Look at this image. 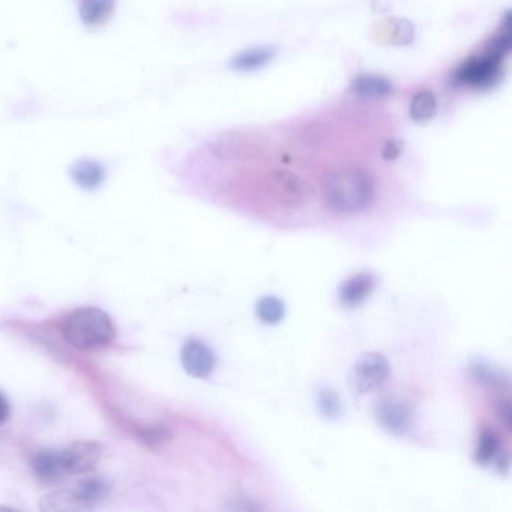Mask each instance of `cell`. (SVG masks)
<instances>
[{"instance_id":"6da1fadb","label":"cell","mask_w":512,"mask_h":512,"mask_svg":"<svg viewBox=\"0 0 512 512\" xmlns=\"http://www.w3.org/2000/svg\"><path fill=\"white\" fill-rule=\"evenodd\" d=\"M322 194L325 205L335 214H359L373 203L376 184L364 167L341 166L326 173Z\"/></svg>"},{"instance_id":"7a4b0ae2","label":"cell","mask_w":512,"mask_h":512,"mask_svg":"<svg viewBox=\"0 0 512 512\" xmlns=\"http://www.w3.org/2000/svg\"><path fill=\"white\" fill-rule=\"evenodd\" d=\"M62 334L77 349L97 350L115 341L116 328L109 314L100 308L83 307L65 317Z\"/></svg>"},{"instance_id":"3957f363","label":"cell","mask_w":512,"mask_h":512,"mask_svg":"<svg viewBox=\"0 0 512 512\" xmlns=\"http://www.w3.org/2000/svg\"><path fill=\"white\" fill-rule=\"evenodd\" d=\"M511 49V19L506 17L503 32L493 41L490 50L478 58L469 59L455 73V80L460 85L472 88H484L496 82L500 73L503 56Z\"/></svg>"},{"instance_id":"277c9868","label":"cell","mask_w":512,"mask_h":512,"mask_svg":"<svg viewBox=\"0 0 512 512\" xmlns=\"http://www.w3.org/2000/svg\"><path fill=\"white\" fill-rule=\"evenodd\" d=\"M269 194L284 208L296 209L310 205L316 197V190L307 179L289 170H274L268 176Z\"/></svg>"},{"instance_id":"5b68a950","label":"cell","mask_w":512,"mask_h":512,"mask_svg":"<svg viewBox=\"0 0 512 512\" xmlns=\"http://www.w3.org/2000/svg\"><path fill=\"white\" fill-rule=\"evenodd\" d=\"M391 367L382 353H364L349 373V388L353 394L364 395L379 388L389 377Z\"/></svg>"},{"instance_id":"8992f818","label":"cell","mask_w":512,"mask_h":512,"mask_svg":"<svg viewBox=\"0 0 512 512\" xmlns=\"http://www.w3.org/2000/svg\"><path fill=\"white\" fill-rule=\"evenodd\" d=\"M374 418L383 430L401 436L412 428L415 413L412 404L404 398L398 395H383L374 406Z\"/></svg>"},{"instance_id":"52a82bcc","label":"cell","mask_w":512,"mask_h":512,"mask_svg":"<svg viewBox=\"0 0 512 512\" xmlns=\"http://www.w3.org/2000/svg\"><path fill=\"white\" fill-rule=\"evenodd\" d=\"M61 452L68 476L86 475L103 460L104 446L95 440H79L61 449Z\"/></svg>"},{"instance_id":"ba28073f","label":"cell","mask_w":512,"mask_h":512,"mask_svg":"<svg viewBox=\"0 0 512 512\" xmlns=\"http://www.w3.org/2000/svg\"><path fill=\"white\" fill-rule=\"evenodd\" d=\"M181 361L184 370L197 379L208 377L215 368L214 352L199 340H188L184 344Z\"/></svg>"},{"instance_id":"9c48e42d","label":"cell","mask_w":512,"mask_h":512,"mask_svg":"<svg viewBox=\"0 0 512 512\" xmlns=\"http://www.w3.org/2000/svg\"><path fill=\"white\" fill-rule=\"evenodd\" d=\"M35 476L44 484H59L68 478L61 449H41L32 458Z\"/></svg>"},{"instance_id":"30bf717a","label":"cell","mask_w":512,"mask_h":512,"mask_svg":"<svg viewBox=\"0 0 512 512\" xmlns=\"http://www.w3.org/2000/svg\"><path fill=\"white\" fill-rule=\"evenodd\" d=\"M376 287V277L370 272L353 275L349 280L344 281L338 290V301L344 308H358L364 304Z\"/></svg>"},{"instance_id":"8fae6325","label":"cell","mask_w":512,"mask_h":512,"mask_svg":"<svg viewBox=\"0 0 512 512\" xmlns=\"http://www.w3.org/2000/svg\"><path fill=\"white\" fill-rule=\"evenodd\" d=\"M73 490L83 511V509L97 508L101 503L106 502L110 494V484L101 476H88Z\"/></svg>"},{"instance_id":"7c38bea8","label":"cell","mask_w":512,"mask_h":512,"mask_svg":"<svg viewBox=\"0 0 512 512\" xmlns=\"http://www.w3.org/2000/svg\"><path fill=\"white\" fill-rule=\"evenodd\" d=\"M277 55L275 47H256L233 59V68L238 71H254L268 65Z\"/></svg>"},{"instance_id":"4fadbf2b","label":"cell","mask_w":512,"mask_h":512,"mask_svg":"<svg viewBox=\"0 0 512 512\" xmlns=\"http://www.w3.org/2000/svg\"><path fill=\"white\" fill-rule=\"evenodd\" d=\"M410 118L416 124H428L437 115V101L431 91H421L412 98Z\"/></svg>"},{"instance_id":"5bb4252c","label":"cell","mask_w":512,"mask_h":512,"mask_svg":"<svg viewBox=\"0 0 512 512\" xmlns=\"http://www.w3.org/2000/svg\"><path fill=\"white\" fill-rule=\"evenodd\" d=\"M352 89L362 98H382L391 94L392 85L385 77L365 74V76H359L352 83Z\"/></svg>"},{"instance_id":"9a60e30c","label":"cell","mask_w":512,"mask_h":512,"mask_svg":"<svg viewBox=\"0 0 512 512\" xmlns=\"http://www.w3.org/2000/svg\"><path fill=\"white\" fill-rule=\"evenodd\" d=\"M469 373L475 382L485 386V388H502L508 383L502 371L496 370L487 362L479 361V359L470 362Z\"/></svg>"},{"instance_id":"2e32d148","label":"cell","mask_w":512,"mask_h":512,"mask_svg":"<svg viewBox=\"0 0 512 512\" xmlns=\"http://www.w3.org/2000/svg\"><path fill=\"white\" fill-rule=\"evenodd\" d=\"M40 508L43 511H82L73 488L53 491L41 500Z\"/></svg>"},{"instance_id":"e0dca14e","label":"cell","mask_w":512,"mask_h":512,"mask_svg":"<svg viewBox=\"0 0 512 512\" xmlns=\"http://www.w3.org/2000/svg\"><path fill=\"white\" fill-rule=\"evenodd\" d=\"M256 314L260 322L265 325H277L286 316V307L281 299L275 298V296H266L257 302Z\"/></svg>"},{"instance_id":"ac0fdd59","label":"cell","mask_w":512,"mask_h":512,"mask_svg":"<svg viewBox=\"0 0 512 512\" xmlns=\"http://www.w3.org/2000/svg\"><path fill=\"white\" fill-rule=\"evenodd\" d=\"M112 7V0H83V20L88 25H100L112 13Z\"/></svg>"},{"instance_id":"d6986e66","label":"cell","mask_w":512,"mask_h":512,"mask_svg":"<svg viewBox=\"0 0 512 512\" xmlns=\"http://www.w3.org/2000/svg\"><path fill=\"white\" fill-rule=\"evenodd\" d=\"M499 451V437L493 430L484 428L479 434L478 449H476L475 460L479 464H487L493 460L494 455Z\"/></svg>"},{"instance_id":"ffe728a7","label":"cell","mask_w":512,"mask_h":512,"mask_svg":"<svg viewBox=\"0 0 512 512\" xmlns=\"http://www.w3.org/2000/svg\"><path fill=\"white\" fill-rule=\"evenodd\" d=\"M317 407H319V412L328 419L340 418L343 413L340 397L331 388L320 389L317 394Z\"/></svg>"},{"instance_id":"44dd1931","label":"cell","mask_w":512,"mask_h":512,"mask_svg":"<svg viewBox=\"0 0 512 512\" xmlns=\"http://www.w3.org/2000/svg\"><path fill=\"white\" fill-rule=\"evenodd\" d=\"M104 172L100 166L94 163H82L74 170V179L77 184L82 185L83 188H97L103 181Z\"/></svg>"},{"instance_id":"7402d4cb","label":"cell","mask_w":512,"mask_h":512,"mask_svg":"<svg viewBox=\"0 0 512 512\" xmlns=\"http://www.w3.org/2000/svg\"><path fill=\"white\" fill-rule=\"evenodd\" d=\"M496 413L497 418L505 424L506 430H511V401L508 398H503L497 403Z\"/></svg>"},{"instance_id":"603a6c76","label":"cell","mask_w":512,"mask_h":512,"mask_svg":"<svg viewBox=\"0 0 512 512\" xmlns=\"http://www.w3.org/2000/svg\"><path fill=\"white\" fill-rule=\"evenodd\" d=\"M401 149H403V143L400 140H391L383 148V157L388 161L395 160L401 154Z\"/></svg>"},{"instance_id":"cb8c5ba5","label":"cell","mask_w":512,"mask_h":512,"mask_svg":"<svg viewBox=\"0 0 512 512\" xmlns=\"http://www.w3.org/2000/svg\"><path fill=\"white\" fill-rule=\"evenodd\" d=\"M230 502L233 503V505L229 506V509H232V511H259V509H262V506L256 505V503H253V500L250 499H235L230 500Z\"/></svg>"},{"instance_id":"d4e9b609","label":"cell","mask_w":512,"mask_h":512,"mask_svg":"<svg viewBox=\"0 0 512 512\" xmlns=\"http://www.w3.org/2000/svg\"><path fill=\"white\" fill-rule=\"evenodd\" d=\"M11 415L10 401L0 392V424H4Z\"/></svg>"}]
</instances>
